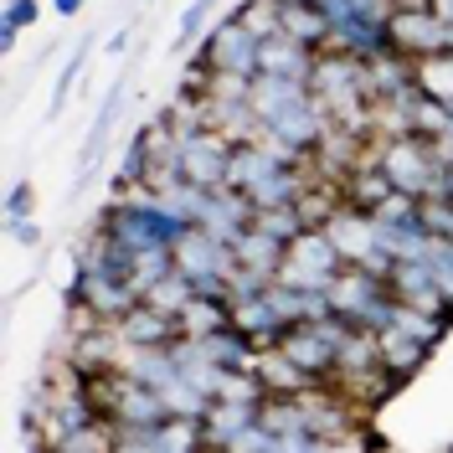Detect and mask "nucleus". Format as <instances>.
Masks as SVG:
<instances>
[{
    "instance_id": "obj_1",
    "label": "nucleus",
    "mask_w": 453,
    "mask_h": 453,
    "mask_svg": "<svg viewBox=\"0 0 453 453\" xmlns=\"http://www.w3.org/2000/svg\"><path fill=\"white\" fill-rule=\"evenodd\" d=\"M98 226L113 232L129 253H150V248H175L191 222L175 217L155 191H124V196H113L109 206L98 211Z\"/></svg>"
},
{
    "instance_id": "obj_2",
    "label": "nucleus",
    "mask_w": 453,
    "mask_h": 453,
    "mask_svg": "<svg viewBox=\"0 0 453 453\" xmlns=\"http://www.w3.org/2000/svg\"><path fill=\"white\" fill-rule=\"evenodd\" d=\"M376 165L387 170L396 191L407 196H443V150L438 140L423 134H396V140H376Z\"/></svg>"
},
{
    "instance_id": "obj_3",
    "label": "nucleus",
    "mask_w": 453,
    "mask_h": 453,
    "mask_svg": "<svg viewBox=\"0 0 453 453\" xmlns=\"http://www.w3.org/2000/svg\"><path fill=\"white\" fill-rule=\"evenodd\" d=\"M62 304L73 314H83L88 325H119L129 310L144 304V294L129 279H109V273L73 268V279L62 283Z\"/></svg>"
},
{
    "instance_id": "obj_4",
    "label": "nucleus",
    "mask_w": 453,
    "mask_h": 453,
    "mask_svg": "<svg viewBox=\"0 0 453 453\" xmlns=\"http://www.w3.org/2000/svg\"><path fill=\"white\" fill-rule=\"evenodd\" d=\"M257 47H263V42L237 21V11H226L222 21H211V31L196 42L191 62L206 67V73H232V78H248V83H253L257 73H263V67H257Z\"/></svg>"
},
{
    "instance_id": "obj_5",
    "label": "nucleus",
    "mask_w": 453,
    "mask_h": 453,
    "mask_svg": "<svg viewBox=\"0 0 453 453\" xmlns=\"http://www.w3.org/2000/svg\"><path fill=\"white\" fill-rule=\"evenodd\" d=\"M350 263L340 257V248L330 242L325 226H310L299 242H288V257H283V273L273 283H288V288H310V294H330V283L345 273Z\"/></svg>"
},
{
    "instance_id": "obj_6",
    "label": "nucleus",
    "mask_w": 453,
    "mask_h": 453,
    "mask_svg": "<svg viewBox=\"0 0 453 453\" xmlns=\"http://www.w3.org/2000/svg\"><path fill=\"white\" fill-rule=\"evenodd\" d=\"M387 31H392V52L412 57V62H433L449 52V27L427 0H396Z\"/></svg>"
},
{
    "instance_id": "obj_7",
    "label": "nucleus",
    "mask_w": 453,
    "mask_h": 453,
    "mask_svg": "<svg viewBox=\"0 0 453 453\" xmlns=\"http://www.w3.org/2000/svg\"><path fill=\"white\" fill-rule=\"evenodd\" d=\"M335 330H340V314L288 325V330L279 335V350L299 371H310L314 381H330V376H335V356H340V350H335Z\"/></svg>"
},
{
    "instance_id": "obj_8",
    "label": "nucleus",
    "mask_w": 453,
    "mask_h": 453,
    "mask_svg": "<svg viewBox=\"0 0 453 453\" xmlns=\"http://www.w3.org/2000/svg\"><path fill=\"white\" fill-rule=\"evenodd\" d=\"M232 150H237V144L226 140L222 129H201V134H186V140H180V175H186L191 186H206V191H217V186H226Z\"/></svg>"
},
{
    "instance_id": "obj_9",
    "label": "nucleus",
    "mask_w": 453,
    "mask_h": 453,
    "mask_svg": "<svg viewBox=\"0 0 453 453\" xmlns=\"http://www.w3.org/2000/svg\"><path fill=\"white\" fill-rule=\"evenodd\" d=\"M253 217H257V206L237 186H217V191H206V201H201V217H196V226L201 232H211L217 242H226V248H237V237L253 226Z\"/></svg>"
},
{
    "instance_id": "obj_10",
    "label": "nucleus",
    "mask_w": 453,
    "mask_h": 453,
    "mask_svg": "<svg viewBox=\"0 0 453 453\" xmlns=\"http://www.w3.org/2000/svg\"><path fill=\"white\" fill-rule=\"evenodd\" d=\"M170 253H175V273H186V279H206V273L232 279V273L242 268V263H237V248L217 242V237L201 232V226H186V237H180Z\"/></svg>"
},
{
    "instance_id": "obj_11",
    "label": "nucleus",
    "mask_w": 453,
    "mask_h": 453,
    "mask_svg": "<svg viewBox=\"0 0 453 453\" xmlns=\"http://www.w3.org/2000/svg\"><path fill=\"white\" fill-rule=\"evenodd\" d=\"M124 104H129V88H124V83H113V88H109V98H104V104H98V113H93V124H88L83 155H78V180H73V196H67V201H78V196H83L88 175L98 170L104 150H109V134H113V124H119V113H124Z\"/></svg>"
},
{
    "instance_id": "obj_12",
    "label": "nucleus",
    "mask_w": 453,
    "mask_h": 453,
    "mask_svg": "<svg viewBox=\"0 0 453 453\" xmlns=\"http://www.w3.org/2000/svg\"><path fill=\"white\" fill-rule=\"evenodd\" d=\"M119 340L129 345V350H160V345H175V340H186L180 330V314H165L155 310V304H140V310H129L119 325Z\"/></svg>"
},
{
    "instance_id": "obj_13",
    "label": "nucleus",
    "mask_w": 453,
    "mask_h": 453,
    "mask_svg": "<svg viewBox=\"0 0 453 453\" xmlns=\"http://www.w3.org/2000/svg\"><path fill=\"white\" fill-rule=\"evenodd\" d=\"M257 67H263L268 78H294V83H314L319 52L279 31V36H263V47H257Z\"/></svg>"
},
{
    "instance_id": "obj_14",
    "label": "nucleus",
    "mask_w": 453,
    "mask_h": 453,
    "mask_svg": "<svg viewBox=\"0 0 453 453\" xmlns=\"http://www.w3.org/2000/svg\"><path fill=\"white\" fill-rule=\"evenodd\" d=\"M257 412H263V396H253V402H211V407H206V418H201L206 449H211V453L232 449L242 433H253V427H257Z\"/></svg>"
},
{
    "instance_id": "obj_15",
    "label": "nucleus",
    "mask_w": 453,
    "mask_h": 453,
    "mask_svg": "<svg viewBox=\"0 0 453 453\" xmlns=\"http://www.w3.org/2000/svg\"><path fill=\"white\" fill-rule=\"evenodd\" d=\"M78 268H88V273H109V279H129L134 283V253L113 237V232H104V226L93 222L88 226V237L78 242Z\"/></svg>"
},
{
    "instance_id": "obj_16",
    "label": "nucleus",
    "mask_w": 453,
    "mask_h": 453,
    "mask_svg": "<svg viewBox=\"0 0 453 453\" xmlns=\"http://www.w3.org/2000/svg\"><path fill=\"white\" fill-rule=\"evenodd\" d=\"M201 356L211 361V366H222V371H253L257 366V356H263V345H257L242 325H232L226 319L222 330H211V335H201Z\"/></svg>"
},
{
    "instance_id": "obj_17",
    "label": "nucleus",
    "mask_w": 453,
    "mask_h": 453,
    "mask_svg": "<svg viewBox=\"0 0 453 453\" xmlns=\"http://www.w3.org/2000/svg\"><path fill=\"white\" fill-rule=\"evenodd\" d=\"M325 232H330V242L340 248V257H345L350 268H361L371 253H381V248H376V222H371L366 211H356V206H340Z\"/></svg>"
},
{
    "instance_id": "obj_18",
    "label": "nucleus",
    "mask_w": 453,
    "mask_h": 453,
    "mask_svg": "<svg viewBox=\"0 0 453 453\" xmlns=\"http://www.w3.org/2000/svg\"><path fill=\"white\" fill-rule=\"evenodd\" d=\"M253 376L263 381V392H268V396H304V392H314V387H325V381H314L310 371L294 366V361L283 356L279 345H268V350L257 356Z\"/></svg>"
},
{
    "instance_id": "obj_19",
    "label": "nucleus",
    "mask_w": 453,
    "mask_h": 453,
    "mask_svg": "<svg viewBox=\"0 0 453 453\" xmlns=\"http://www.w3.org/2000/svg\"><path fill=\"white\" fill-rule=\"evenodd\" d=\"M376 340H381V371H387L392 381H402V387H407L427 361H433V345L412 340L407 330H396V325H392V330H381Z\"/></svg>"
},
{
    "instance_id": "obj_20",
    "label": "nucleus",
    "mask_w": 453,
    "mask_h": 453,
    "mask_svg": "<svg viewBox=\"0 0 453 453\" xmlns=\"http://www.w3.org/2000/svg\"><path fill=\"white\" fill-rule=\"evenodd\" d=\"M392 191H396V186L387 180V170L376 165V150H371L366 160H361V165L340 180V196H345V206H356V211H366V217H371V211H376L387 196H392Z\"/></svg>"
},
{
    "instance_id": "obj_21",
    "label": "nucleus",
    "mask_w": 453,
    "mask_h": 453,
    "mask_svg": "<svg viewBox=\"0 0 453 453\" xmlns=\"http://www.w3.org/2000/svg\"><path fill=\"white\" fill-rule=\"evenodd\" d=\"M279 31L294 36V42H304V47H314V52L330 47V21H325V11L314 0H279Z\"/></svg>"
},
{
    "instance_id": "obj_22",
    "label": "nucleus",
    "mask_w": 453,
    "mask_h": 453,
    "mask_svg": "<svg viewBox=\"0 0 453 453\" xmlns=\"http://www.w3.org/2000/svg\"><path fill=\"white\" fill-rule=\"evenodd\" d=\"M366 83H371V98H376V104H392V98H402L407 88H418V62L402 57V52L371 57L366 62Z\"/></svg>"
},
{
    "instance_id": "obj_23",
    "label": "nucleus",
    "mask_w": 453,
    "mask_h": 453,
    "mask_svg": "<svg viewBox=\"0 0 453 453\" xmlns=\"http://www.w3.org/2000/svg\"><path fill=\"white\" fill-rule=\"evenodd\" d=\"M314 98V88L310 83H294V78H268V73H257L253 78V109L257 119L268 124V119H279V113L288 109H304Z\"/></svg>"
},
{
    "instance_id": "obj_24",
    "label": "nucleus",
    "mask_w": 453,
    "mask_h": 453,
    "mask_svg": "<svg viewBox=\"0 0 453 453\" xmlns=\"http://www.w3.org/2000/svg\"><path fill=\"white\" fill-rule=\"evenodd\" d=\"M283 257H288V248H283L279 237L257 232V226H248V232L237 237V263H242V268H253V273H263V279H279Z\"/></svg>"
},
{
    "instance_id": "obj_25",
    "label": "nucleus",
    "mask_w": 453,
    "mask_h": 453,
    "mask_svg": "<svg viewBox=\"0 0 453 453\" xmlns=\"http://www.w3.org/2000/svg\"><path fill=\"white\" fill-rule=\"evenodd\" d=\"M232 325H242L248 335L268 350V345H279V335L288 330L283 325V314L268 304V294H257V299H242V304H232Z\"/></svg>"
},
{
    "instance_id": "obj_26",
    "label": "nucleus",
    "mask_w": 453,
    "mask_h": 453,
    "mask_svg": "<svg viewBox=\"0 0 453 453\" xmlns=\"http://www.w3.org/2000/svg\"><path fill=\"white\" fill-rule=\"evenodd\" d=\"M253 226H257V232H268V237H279L283 248H288V242H299V237L310 232V222H304V211H299V206H268V211H257V217H253Z\"/></svg>"
},
{
    "instance_id": "obj_27",
    "label": "nucleus",
    "mask_w": 453,
    "mask_h": 453,
    "mask_svg": "<svg viewBox=\"0 0 453 453\" xmlns=\"http://www.w3.org/2000/svg\"><path fill=\"white\" fill-rule=\"evenodd\" d=\"M226 319H232V304H211V299H191V304L180 310V330H186V340H201V335H211V330H222Z\"/></svg>"
},
{
    "instance_id": "obj_28",
    "label": "nucleus",
    "mask_w": 453,
    "mask_h": 453,
    "mask_svg": "<svg viewBox=\"0 0 453 453\" xmlns=\"http://www.w3.org/2000/svg\"><path fill=\"white\" fill-rule=\"evenodd\" d=\"M222 0H186V11H180V21H175V52H186V47H196L201 36L211 31V11H217Z\"/></svg>"
},
{
    "instance_id": "obj_29",
    "label": "nucleus",
    "mask_w": 453,
    "mask_h": 453,
    "mask_svg": "<svg viewBox=\"0 0 453 453\" xmlns=\"http://www.w3.org/2000/svg\"><path fill=\"white\" fill-rule=\"evenodd\" d=\"M418 88L433 104H449L453 109V52L433 57V62H418Z\"/></svg>"
},
{
    "instance_id": "obj_30",
    "label": "nucleus",
    "mask_w": 453,
    "mask_h": 453,
    "mask_svg": "<svg viewBox=\"0 0 453 453\" xmlns=\"http://www.w3.org/2000/svg\"><path fill=\"white\" fill-rule=\"evenodd\" d=\"M88 57H93V36H83V42H78V52L67 57V62H62V73H57V83H52V104H47V119H57V113H62V104H67L73 83L83 78Z\"/></svg>"
},
{
    "instance_id": "obj_31",
    "label": "nucleus",
    "mask_w": 453,
    "mask_h": 453,
    "mask_svg": "<svg viewBox=\"0 0 453 453\" xmlns=\"http://www.w3.org/2000/svg\"><path fill=\"white\" fill-rule=\"evenodd\" d=\"M191 299H196V283L186 279V273H170V279H160L144 294V304H155V310H165V314H180Z\"/></svg>"
},
{
    "instance_id": "obj_32",
    "label": "nucleus",
    "mask_w": 453,
    "mask_h": 453,
    "mask_svg": "<svg viewBox=\"0 0 453 453\" xmlns=\"http://www.w3.org/2000/svg\"><path fill=\"white\" fill-rule=\"evenodd\" d=\"M42 21V0H5V16H0V47L16 52V36L27 27Z\"/></svg>"
},
{
    "instance_id": "obj_33",
    "label": "nucleus",
    "mask_w": 453,
    "mask_h": 453,
    "mask_svg": "<svg viewBox=\"0 0 453 453\" xmlns=\"http://www.w3.org/2000/svg\"><path fill=\"white\" fill-rule=\"evenodd\" d=\"M232 11H237V21L253 31L257 42L263 36H279V0H237Z\"/></svg>"
},
{
    "instance_id": "obj_34",
    "label": "nucleus",
    "mask_w": 453,
    "mask_h": 453,
    "mask_svg": "<svg viewBox=\"0 0 453 453\" xmlns=\"http://www.w3.org/2000/svg\"><path fill=\"white\" fill-rule=\"evenodd\" d=\"M175 273V253L170 248H150V253H134V288L140 294H150L160 279H170Z\"/></svg>"
},
{
    "instance_id": "obj_35",
    "label": "nucleus",
    "mask_w": 453,
    "mask_h": 453,
    "mask_svg": "<svg viewBox=\"0 0 453 453\" xmlns=\"http://www.w3.org/2000/svg\"><path fill=\"white\" fill-rule=\"evenodd\" d=\"M160 201H165V206L175 211V217H186V222L196 226V217H201V201H206V186H191V180L180 175V180H170L165 191H160Z\"/></svg>"
},
{
    "instance_id": "obj_36",
    "label": "nucleus",
    "mask_w": 453,
    "mask_h": 453,
    "mask_svg": "<svg viewBox=\"0 0 453 453\" xmlns=\"http://www.w3.org/2000/svg\"><path fill=\"white\" fill-rule=\"evenodd\" d=\"M423 226L433 237H453V201L449 196H423Z\"/></svg>"
},
{
    "instance_id": "obj_37",
    "label": "nucleus",
    "mask_w": 453,
    "mask_h": 453,
    "mask_svg": "<svg viewBox=\"0 0 453 453\" xmlns=\"http://www.w3.org/2000/svg\"><path fill=\"white\" fill-rule=\"evenodd\" d=\"M31 206H36V186L31 180H16L5 191V217H31Z\"/></svg>"
},
{
    "instance_id": "obj_38",
    "label": "nucleus",
    "mask_w": 453,
    "mask_h": 453,
    "mask_svg": "<svg viewBox=\"0 0 453 453\" xmlns=\"http://www.w3.org/2000/svg\"><path fill=\"white\" fill-rule=\"evenodd\" d=\"M5 232H11V242H21V248H42L36 217H5Z\"/></svg>"
},
{
    "instance_id": "obj_39",
    "label": "nucleus",
    "mask_w": 453,
    "mask_h": 453,
    "mask_svg": "<svg viewBox=\"0 0 453 453\" xmlns=\"http://www.w3.org/2000/svg\"><path fill=\"white\" fill-rule=\"evenodd\" d=\"M129 42H134V27L124 21V27H119V31L109 36V52H113V57H119V52H129Z\"/></svg>"
},
{
    "instance_id": "obj_40",
    "label": "nucleus",
    "mask_w": 453,
    "mask_h": 453,
    "mask_svg": "<svg viewBox=\"0 0 453 453\" xmlns=\"http://www.w3.org/2000/svg\"><path fill=\"white\" fill-rule=\"evenodd\" d=\"M83 5H88V0H52V11L62 16V21H73V16H78Z\"/></svg>"
},
{
    "instance_id": "obj_41",
    "label": "nucleus",
    "mask_w": 453,
    "mask_h": 453,
    "mask_svg": "<svg viewBox=\"0 0 453 453\" xmlns=\"http://www.w3.org/2000/svg\"><path fill=\"white\" fill-rule=\"evenodd\" d=\"M42 453H62V449H42Z\"/></svg>"
},
{
    "instance_id": "obj_42",
    "label": "nucleus",
    "mask_w": 453,
    "mask_h": 453,
    "mask_svg": "<svg viewBox=\"0 0 453 453\" xmlns=\"http://www.w3.org/2000/svg\"><path fill=\"white\" fill-rule=\"evenodd\" d=\"M443 453H453V443H449V449H443Z\"/></svg>"
}]
</instances>
